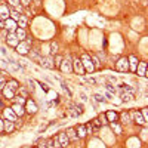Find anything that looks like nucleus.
<instances>
[{
    "mask_svg": "<svg viewBox=\"0 0 148 148\" xmlns=\"http://www.w3.org/2000/svg\"><path fill=\"white\" fill-rule=\"evenodd\" d=\"M30 47H31V39H27V40L19 42L18 46H16L15 49H16V52H18L19 55H28Z\"/></svg>",
    "mask_w": 148,
    "mask_h": 148,
    "instance_id": "nucleus-1",
    "label": "nucleus"
},
{
    "mask_svg": "<svg viewBox=\"0 0 148 148\" xmlns=\"http://www.w3.org/2000/svg\"><path fill=\"white\" fill-rule=\"evenodd\" d=\"M80 61H82V64H83V68H84V71L86 73H93L95 71V65H93V62H92V59H90V56L89 55H82V58H80Z\"/></svg>",
    "mask_w": 148,
    "mask_h": 148,
    "instance_id": "nucleus-2",
    "label": "nucleus"
},
{
    "mask_svg": "<svg viewBox=\"0 0 148 148\" xmlns=\"http://www.w3.org/2000/svg\"><path fill=\"white\" fill-rule=\"evenodd\" d=\"M116 70L120 71V73L129 71V61H127L126 56H123V58H119V59H117V62H116Z\"/></svg>",
    "mask_w": 148,
    "mask_h": 148,
    "instance_id": "nucleus-3",
    "label": "nucleus"
},
{
    "mask_svg": "<svg viewBox=\"0 0 148 148\" xmlns=\"http://www.w3.org/2000/svg\"><path fill=\"white\" fill-rule=\"evenodd\" d=\"M59 68L64 74H70L73 71V61L70 58H62V61H61V64H59Z\"/></svg>",
    "mask_w": 148,
    "mask_h": 148,
    "instance_id": "nucleus-4",
    "label": "nucleus"
},
{
    "mask_svg": "<svg viewBox=\"0 0 148 148\" xmlns=\"http://www.w3.org/2000/svg\"><path fill=\"white\" fill-rule=\"evenodd\" d=\"M73 71L76 73V74H79V76H84V74H86L80 58H74V59H73Z\"/></svg>",
    "mask_w": 148,
    "mask_h": 148,
    "instance_id": "nucleus-5",
    "label": "nucleus"
},
{
    "mask_svg": "<svg viewBox=\"0 0 148 148\" xmlns=\"http://www.w3.org/2000/svg\"><path fill=\"white\" fill-rule=\"evenodd\" d=\"M39 64L43 67V68H49V70H53L55 68V62H53V56H45V58H40Z\"/></svg>",
    "mask_w": 148,
    "mask_h": 148,
    "instance_id": "nucleus-6",
    "label": "nucleus"
},
{
    "mask_svg": "<svg viewBox=\"0 0 148 148\" xmlns=\"http://www.w3.org/2000/svg\"><path fill=\"white\" fill-rule=\"evenodd\" d=\"M3 28H5L8 33H15V30L18 28V24H16V21L8 18V19L3 21Z\"/></svg>",
    "mask_w": 148,
    "mask_h": 148,
    "instance_id": "nucleus-7",
    "label": "nucleus"
},
{
    "mask_svg": "<svg viewBox=\"0 0 148 148\" xmlns=\"http://www.w3.org/2000/svg\"><path fill=\"white\" fill-rule=\"evenodd\" d=\"M24 105H25V108H24V110H25V113H28V114H36L37 110H39V108H37V104L33 99H27Z\"/></svg>",
    "mask_w": 148,
    "mask_h": 148,
    "instance_id": "nucleus-8",
    "label": "nucleus"
},
{
    "mask_svg": "<svg viewBox=\"0 0 148 148\" xmlns=\"http://www.w3.org/2000/svg\"><path fill=\"white\" fill-rule=\"evenodd\" d=\"M130 119H132V121H135L136 125H142V126H145L147 123H145V120H144V117H142V114H141V111H132L130 113Z\"/></svg>",
    "mask_w": 148,
    "mask_h": 148,
    "instance_id": "nucleus-9",
    "label": "nucleus"
},
{
    "mask_svg": "<svg viewBox=\"0 0 148 148\" xmlns=\"http://www.w3.org/2000/svg\"><path fill=\"white\" fill-rule=\"evenodd\" d=\"M3 119L5 120H9V121H15L16 119H18V116L14 113V110H12L10 107L9 108H3Z\"/></svg>",
    "mask_w": 148,
    "mask_h": 148,
    "instance_id": "nucleus-10",
    "label": "nucleus"
},
{
    "mask_svg": "<svg viewBox=\"0 0 148 148\" xmlns=\"http://www.w3.org/2000/svg\"><path fill=\"white\" fill-rule=\"evenodd\" d=\"M135 73H136L139 77H145V76H147L148 73H147V62H145V61H142V62H138Z\"/></svg>",
    "mask_w": 148,
    "mask_h": 148,
    "instance_id": "nucleus-11",
    "label": "nucleus"
},
{
    "mask_svg": "<svg viewBox=\"0 0 148 148\" xmlns=\"http://www.w3.org/2000/svg\"><path fill=\"white\" fill-rule=\"evenodd\" d=\"M6 43L9 45V46H12V47H16L18 46V43H19V40L16 39V36H15V33H8V36H6Z\"/></svg>",
    "mask_w": 148,
    "mask_h": 148,
    "instance_id": "nucleus-12",
    "label": "nucleus"
},
{
    "mask_svg": "<svg viewBox=\"0 0 148 148\" xmlns=\"http://www.w3.org/2000/svg\"><path fill=\"white\" fill-rule=\"evenodd\" d=\"M56 138H58V142H59L61 148H62V147H67V145L70 144V139H68V136H67L65 132H61Z\"/></svg>",
    "mask_w": 148,
    "mask_h": 148,
    "instance_id": "nucleus-13",
    "label": "nucleus"
},
{
    "mask_svg": "<svg viewBox=\"0 0 148 148\" xmlns=\"http://www.w3.org/2000/svg\"><path fill=\"white\" fill-rule=\"evenodd\" d=\"M127 61H129V70L132 71V73H135V70H136V65H138V58L136 56H133V55H130L129 58H127Z\"/></svg>",
    "mask_w": 148,
    "mask_h": 148,
    "instance_id": "nucleus-14",
    "label": "nucleus"
},
{
    "mask_svg": "<svg viewBox=\"0 0 148 148\" xmlns=\"http://www.w3.org/2000/svg\"><path fill=\"white\" fill-rule=\"evenodd\" d=\"M9 12H10V9H9L8 5H0V18L3 21L9 18Z\"/></svg>",
    "mask_w": 148,
    "mask_h": 148,
    "instance_id": "nucleus-15",
    "label": "nucleus"
},
{
    "mask_svg": "<svg viewBox=\"0 0 148 148\" xmlns=\"http://www.w3.org/2000/svg\"><path fill=\"white\" fill-rule=\"evenodd\" d=\"M10 108L14 110V113H15L18 117H22L24 114H25V110H24V107H22V105H19V104H14Z\"/></svg>",
    "mask_w": 148,
    "mask_h": 148,
    "instance_id": "nucleus-16",
    "label": "nucleus"
},
{
    "mask_svg": "<svg viewBox=\"0 0 148 148\" xmlns=\"http://www.w3.org/2000/svg\"><path fill=\"white\" fill-rule=\"evenodd\" d=\"M76 135H77V138H79V139L86 138V135H88V132H86L84 125H80V126H77V127H76Z\"/></svg>",
    "mask_w": 148,
    "mask_h": 148,
    "instance_id": "nucleus-17",
    "label": "nucleus"
},
{
    "mask_svg": "<svg viewBox=\"0 0 148 148\" xmlns=\"http://www.w3.org/2000/svg\"><path fill=\"white\" fill-rule=\"evenodd\" d=\"M3 130L10 133V132H14L15 130V125H14V121H9V120H5L3 121Z\"/></svg>",
    "mask_w": 148,
    "mask_h": 148,
    "instance_id": "nucleus-18",
    "label": "nucleus"
},
{
    "mask_svg": "<svg viewBox=\"0 0 148 148\" xmlns=\"http://www.w3.org/2000/svg\"><path fill=\"white\" fill-rule=\"evenodd\" d=\"M2 93H3V96L6 98V99H12V98L15 96V92L12 90V89H9V88H8L6 84H5V88L2 89Z\"/></svg>",
    "mask_w": 148,
    "mask_h": 148,
    "instance_id": "nucleus-19",
    "label": "nucleus"
},
{
    "mask_svg": "<svg viewBox=\"0 0 148 148\" xmlns=\"http://www.w3.org/2000/svg\"><path fill=\"white\" fill-rule=\"evenodd\" d=\"M15 36H16V39L19 40V42H22V40H25V37H27V33H25V30L24 28H16L15 30Z\"/></svg>",
    "mask_w": 148,
    "mask_h": 148,
    "instance_id": "nucleus-20",
    "label": "nucleus"
},
{
    "mask_svg": "<svg viewBox=\"0 0 148 148\" xmlns=\"http://www.w3.org/2000/svg\"><path fill=\"white\" fill-rule=\"evenodd\" d=\"M27 22H28L27 16L21 14V15H19V18H18V21H16V24H18V27H19V28H24V30H25V27H27Z\"/></svg>",
    "mask_w": 148,
    "mask_h": 148,
    "instance_id": "nucleus-21",
    "label": "nucleus"
},
{
    "mask_svg": "<svg viewBox=\"0 0 148 148\" xmlns=\"http://www.w3.org/2000/svg\"><path fill=\"white\" fill-rule=\"evenodd\" d=\"M6 86H8L9 89H12L14 92H16V89L19 88V83H18L16 80H14V79H10V80H8V82H6Z\"/></svg>",
    "mask_w": 148,
    "mask_h": 148,
    "instance_id": "nucleus-22",
    "label": "nucleus"
},
{
    "mask_svg": "<svg viewBox=\"0 0 148 148\" xmlns=\"http://www.w3.org/2000/svg\"><path fill=\"white\" fill-rule=\"evenodd\" d=\"M65 133H67V136H68L70 141H76V139H79V138H77V135H76V129H74V127H68Z\"/></svg>",
    "mask_w": 148,
    "mask_h": 148,
    "instance_id": "nucleus-23",
    "label": "nucleus"
},
{
    "mask_svg": "<svg viewBox=\"0 0 148 148\" xmlns=\"http://www.w3.org/2000/svg\"><path fill=\"white\" fill-rule=\"evenodd\" d=\"M105 117H107L108 123H110V121H117V119H119V114L116 113V111H108V113L105 114Z\"/></svg>",
    "mask_w": 148,
    "mask_h": 148,
    "instance_id": "nucleus-24",
    "label": "nucleus"
},
{
    "mask_svg": "<svg viewBox=\"0 0 148 148\" xmlns=\"http://www.w3.org/2000/svg\"><path fill=\"white\" fill-rule=\"evenodd\" d=\"M108 125H110V127L113 129V130H114V132H116L117 135H120V133H121V126L119 125L117 121H110Z\"/></svg>",
    "mask_w": 148,
    "mask_h": 148,
    "instance_id": "nucleus-25",
    "label": "nucleus"
},
{
    "mask_svg": "<svg viewBox=\"0 0 148 148\" xmlns=\"http://www.w3.org/2000/svg\"><path fill=\"white\" fill-rule=\"evenodd\" d=\"M46 142H47L49 148H61V145L58 142V138H51V139H47Z\"/></svg>",
    "mask_w": 148,
    "mask_h": 148,
    "instance_id": "nucleus-26",
    "label": "nucleus"
},
{
    "mask_svg": "<svg viewBox=\"0 0 148 148\" xmlns=\"http://www.w3.org/2000/svg\"><path fill=\"white\" fill-rule=\"evenodd\" d=\"M133 99V93L130 92H121V102H129Z\"/></svg>",
    "mask_w": 148,
    "mask_h": 148,
    "instance_id": "nucleus-27",
    "label": "nucleus"
},
{
    "mask_svg": "<svg viewBox=\"0 0 148 148\" xmlns=\"http://www.w3.org/2000/svg\"><path fill=\"white\" fill-rule=\"evenodd\" d=\"M120 119H121V123H130L132 121L130 114L127 113V111H123V113L120 114Z\"/></svg>",
    "mask_w": 148,
    "mask_h": 148,
    "instance_id": "nucleus-28",
    "label": "nucleus"
},
{
    "mask_svg": "<svg viewBox=\"0 0 148 148\" xmlns=\"http://www.w3.org/2000/svg\"><path fill=\"white\" fill-rule=\"evenodd\" d=\"M6 82H8V79H6V73H5V71H2V73H0V90H2V89L5 88Z\"/></svg>",
    "mask_w": 148,
    "mask_h": 148,
    "instance_id": "nucleus-29",
    "label": "nucleus"
},
{
    "mask_svg": "<svg viewBox=\"0 0 148 148\" xmlns=\"http://www.w3.org/2000/svg\"><path fill=\"white\" fill-rule=\"evenodd\" d=\"M28 56L33 61H36V62H39V61H40V55H39V52H37V51H30L28 52Z\"/></svg>",
    "mask_w": 148,
    "mask_h": 148,
    "instance_id": "nucleus-30",
    "label": "nucleus"
},
{
    "mask_svg": "<svg viewBox=\"0 0 148 148\" xmlns=\"http://www.w3.org/2000/svg\"><path fill=\"white\" fill-rule=\"evenodd\" d=\"M12 101H14L15 104H19V105H24V104H25V98H22V96H14V98H12Z\"/></svg>",
    "mask_w": 148,
    "mask_h": 148,
    "instance_id": "nucleus-31",
    "label": "nucleus"
},
{
    "mask_svg": "<svg viewBox=\"0 0 148 148\" xmlns=\"http://www.w3.org/2000/svg\"><path fill=\"white\" fill-rule=\"evenodd\" d=\"M51 49H52V51H51V55H52V56L58 55V43H56V42H52V43H51Z\"/></svg>",
    "mask_w": 148,
    "mask_h": 148,
    "instance_id": "nucleus-32",
    "label": "nucleus"
},
{
    "mask_svg": "<svg viewBox=\"0 0 148 148\" xmlns=\"http://www.w3.org/2000/svg\"><path fill=\"white\" fill-rule=\"evenodd\" d=\"M90 59H92V62H93V65H95V70H96V68H99V65H101L99 58L95 56V55H92V56H90Z\"/></svg>",
    "mask_w": 148,
    "mask_h": 148,
    "instance_id": "nucleus-33",
    "label": "nucleus"
},
{
    "mask_svg": "<svg viewBox=\"0 0 148 148\" xmlns=\"http://www.w3.org/2000/svg\"><path fill=\"white\" fill-rule=\"evenodd\" d=\"M93 99H95L96 102H105V98H104L101 93H95V95H93Z\"/></svg>",
    "mask_w": 148,
    "mask_h": 148,
    "instance_id": "nucleus-34",
    "label": "nucleus"
},
{
    "mask_svg": "<svg viewBox=\"0 0 148 148\" xmlns=\"http://www.w3.org/2000/svg\"><path fill=\"white\" fill-rule=\"evenodd\" d=\"M98 120H99V123H101V126H105V125H108V120H107L105 114H101L99 117H98Z\"/></svg>",
    "mask_w": 148,
    "mask_h": 148,
    "instance_id": "nucleus-35",
    "label": "nucleus"
},
{
    "mask_svg": "<svg viewBox=\"0 0 148 148\" xmlns=\"http://www.w3.org/2000/svg\"><path fill=\"white\" fill-rule=\"evenodd\" d=\"M37 148H49V145H47L46 139H40L39 142H37Z\"/></svg>",
    "mask_w": 148,
    "mask_h": 148,
    "instance_id": "nucleus-36",
    "label": "nucleus"
},
{
    "mask_svg": "<svg viewBox=\"0 0 148 148\" xmlns=\"http://www.w3.org/2000/svg\"><path fill=\"white\" fill-rule=\"evenodd\" d=\"M16 90H18V93H21L19 96H22V98H27V96H28V92H27L25 89H24V88H21V86H19V88H18Z\"/></svg>",
    "mask_w": 148,
    "mask_h": 148,
    "instance_id": "nucleus-37",
    "label": "nucleus"
},
{
    "mask_svg": "<svg viewBox=\"0 0 148 148\" xmlns=\"http://www.w3.org/2000/svg\"><path fill=\"white\" fill-rule=\"evenodd\" d=\"M105 88L110 90V93H116V92H117V89L114 88V84H113V83H107V86H105Z\"/></svg>",
    "mask_w": 148,
    "mask_h": 148,
    "instance_id": "nucleus-38",
    "label": "nucleus"
},
{
    "mask_svg": "<svg viewBox=\"0 0 148 148\" xmlns=\"http://www.w3.org/2000/svg\"><path fill=\"white\" fill-rule=\"evenodd\" d=\"M90 125H92L93 129H99V127H101V123H99V120H98V119H93Z\"/></svg>",
    "mask_w": 148,
    "mask_h": 148,
    "instance_id": "nucleus-39",
    "label": "nucleus"
},
{
    "mask_svg": "<svg viewBox=\"0 0 148 148\" xmlns=\"http://www.w3.org/2000/svg\"><path fill=\"white\" fill-rule=\"evenodd\" d=\"M8 3H9V8H16L19 6V0H8Z\"/></svg>",
    "mask_w": 148,
    "mask_h": 148,
    "instance_id": "nucleus-40",
    "label": "nucleus"
},
{
    "mask_svg": "<svg viewBox=\"0 0 148 148\" xmlns=\"http://www.w3.org/2000/svg\"><path fill=\"white\" fill-rule=\"evenodd\" d=\"M61 88H62V90H65V92L68 93V96H71V90H70V88H68L64 82H61Z\"/></svg>",
    "mask_w": 148,
    "mask_h": 148,
    "instance_id": "nucleus-41",
    "label": "nucleus"
},
{
    "mask_svg": "<svg viewBox=\"0 0 148 148\" xmlns=\"http://www.w3.org/2000/svg\"><path fill=\"white\" fill-rule=\"evenodd\" d=\"M84 82H86V83H89V84H96V83H98V80L93 79V77H86Z\"/></svg>",
    "mask_w": 148,
    "mask_h": 148,
    "instance_id": "nucleus-42",
    "label": "nucleus"
},
{
    "mask_svg": "<svg viewBox=\"0 0 148 148\" xmlns=\"http://www.w3.org/2000/svg\"><path fill=\"white\" fill-rule=\"evenodd\" d=\"M141 114H142V117H144V120H145V123H147V120H148V108H142Z\"/></svg>",
    "mask_w": 148,
    "mask_h": 148,
    "instance_id": "nucleus-43",
    "label": "nucleus"
},
{
    "mask_svg": "<svg viewBox=\"0 0 148 148\" xmlns=\"http://www.w3.org/2000/svg\"><path fill=\"white\" fill-rule=\"evenodd\" d=\"M84 127H86V132H88V133H92V132H93V127H92L90 123H88V125H84Z\"/></svg>",
    "mask_w": 148,
    "mask_h": 148,
    "instance_id": "nucleus-44",
    "label": "nucleus"
},
{
    "mask_svg": "<svg viewBox=\"0 0 148 148\" xmlns=\"http://www.w3.org/2000/svg\"><path fill=\"white\" fill-rule=\"evenodd\" d=\"M28 84H30V86H28V88H30V90H31V92H34V90H36V86H34L36 83H34L33 80H28Z\"/></svg>",
    "mask_w": 148,
    "mask_h": 148,
    "instance_id": "nucleus-45",
    "label": "nucleus"
},
{
    "mask_svg": "<svg viewBox=\"0 0 148 148\" xmlns=\"http://www.w3.org/2000/svg\"><path fill=\"white\" fill-rule=\"evenodd\" d=\"M30 2H31V0H19V5H21V6H25V8H27V6L30 5Z\"/></svg>",
    "mask_w": 148,
    "mask_h": 148,
    "instance_id": "nucleus-46",
    "label": "nucleus"
},
{
    "mask_svg": "<svg viewBox=\"0 0 148 148\" xmlns=\"http://www.w3.org/2000/svg\"><path fill=\"white\" fill-rule=\"evenodd\" d=\"M0 36H2L3 39H6V36H8V31H6L5 28H2V31H0Z\"/></svg>",
    "mask_w": 148,
    "mask_h": 148,
    "instance_id": "nucleus-47",
    "label": "nucleus"
},
{
    "mask_svg": "<svg viewBox=\"0 0 148 148\" xmlns=\"http://www.w3.org/2000/svg\"><path fill=\"white\" fill-rule=\"evenodd\" d=\"M80 98H82V102H88V96H86V93H82Z\"/></svg>",
    "mask_w": 148,
    "mask_h": 148,
    "instance_id": "nucleus-48",
    "label": "nucleus"
},
{
    "mask_svg": "<svg viewBox=\"0 0 148 148\" xmlns=\"http://www.w3.org/2000/svg\"><path fill=\"white\" fill-rule=\"evenodd\" d=\"M0 52H2V55H3L5 58L8 56V52H6V49H5V47H0Z\"/></svg>",
    "mask_w": 148,
    "mask_h": 148,
    "instance_id": "nucleus-49",
    "label": "nucleus"
},
{
    "mask_svg": "<svg viewBox=\"0 0 148 148\" xmlns=\"http://www.w3.org/2000/svg\"><path fill=\"white\" fill-rule=\"evenodd\" d=\"M42 89H43V90H45V92H49V88H47V86H46V84H45V83H43V84H42Z\"/></svg>",
    "mask_w": 148,
    "mask_h": 148,
    "instance_id": "nucleus-50",
    "label": "nucleus"
},
{
    "mask_svg": "<svg viewBox=\"0 0 148 148\" xmlns=\"http://www.w3.org/2000/svg\"><path fill=\"white\" fill-rule=\"evenodd\" d=\"M110 82H111V83H117V79L111 76V77H110Z\"/></svg>",
    "mask_w": 148,
    "mask_h": 148,
    "instance_id": "nucleus-51",
    "label": "nucleus"
},
{
    "mask_svg": "<svg viewBox=\"0 0 148 148\" xmlns=\"http://www.w3.org/2000/svg\"><path fill=\"white\" fill-rule=\"evenodd\" d=\"M145 133H147V130L144 129V130H142V139H144V141L147 139V135H145Z\"/></svg>",
    "mask_w": 148,
    "mask_h": 148,
    "instance_id": "nucleus-52",
    "label": "nucleus"
},
{
    "mask_svg": "<svg viewBox=\"0 0 148 148\" xmlns=\"http://www.w3.org/2000/svg\"><path fill=\"white\" fill-rule=\"evenodd\" d=\"M0 132H3V120L0 119Z\"/></svg>",
    "mask_w": 148,
    "mask_h": 148,
    "instance_id": "nucleus-53",
    "label": "nucleus"
},
{
    "mask_svg": "<svg viewBox=\"0 0 148 148\" xmlns=\"http://www.w3.org/2000/svg\"><path fill=\"white\" fill-rule=\"evenodd\" d=\"M105 96H107V98H108V99H111V98H113V93H107V95H105Z\"/></svg>",
    "mask_w": 148,
    "mask_h": 148,
    "instance_id": "nucleus-54",
    "label": "nucleus"
},
{
    "mask_svg": "<svg viewBox=\"0 0 148 148\" xmlns=\"http://www.w3.org/2000/svg\"><path fill=\"white\" fill-rule=\"evenodd\" d=\"M0 28H3V19L0 18Z\"/></svg>",
    "mask_w": 148,
    "mask_h": 148,
    "instance_id": "nucleus-55",
    "label": "nucleus"
},
{
    "mask_svg": "<svg viewBox=\"0 0 148 148\" xmlns=\"http://www.w3.org/2000/svg\"><path fill=\"white\" fill-rule=\"evenodd\" d=\"M0 95H2V90H0ZM0 105H3V101L2 99H0Z\"/></svg>",
    "mask_w": 148,
    "mask_h": 148,
    "instance_id": "nucleus-56",
    "label": "nucleus"
},
{
    "mask_svg": "<svg viewBox=\"0 0 148 148\" xmlns=\"http://www.w3.org/2000/svg\"><path fill=\"white\" fill-rule=\"evenodd\" d=\"M34 148H37V147H34Z\"/></svg>",
    "mask_w": 148,
    "mask_h": 148,
    "instance_id": "nucleus-57",
    "label": "nucleus"
}]
</instances>
